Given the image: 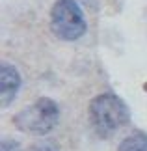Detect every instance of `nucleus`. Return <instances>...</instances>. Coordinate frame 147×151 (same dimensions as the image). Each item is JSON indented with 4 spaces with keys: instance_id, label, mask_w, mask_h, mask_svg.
Segmentation results:
<instances>
[{
    "instance_id": "nucleus-5",
    "label": "nucleus",
    "mask_w": 147,
    "mask_h": 151,
    "mask_svg": "<svg viewBox=\"0 0 147 151\" xmlns=\"http://www.w3.org/2000/svg\"><path fill=\"white\" fill-rule=\"evenodd\" d=\"M117 151H147V134H143V132L128 134L119 144Z\"/></svg>"
},
{
    "instance_id": "nucleus-4",
    "label": "nucleus",
    "mask_w": 147,
    "mask_h": 151,
    "mask_svg": "<svg viewBox=\"0 0 147 151\" xmlns=\"http://www.w3.org/2000/svg\"><path fill=\"white\" fill-rule=\"evenodd\" d=\"M22 86V77L13 63L4 62L0 65V101H2V108L9 106L13 99L17 97Z\"/></svg>"
},
{
    "instance_id": "nucleus-3",
    "label": "nucleus",
    "mask_w": 147,
    "mask_h": 151,
    "mask_svg": "<svg viewBox=\"0 0 147 151\" xmlns=\"http://www.w3.org/2000/svg\"><path fill=\"white\" fill-rule=\"evenodd\" d=\"M50 30L62 41H76L84 36L87 21L76 0H56L50 9Z\"/></svg>"
},
{
    "instance_id": "nucleus-2",
    "label": "nucleus",
    "mask_w": 147,
    "mask_h": 151,
    "mask_svg": "<svg viewBox=\"0 0 147 151\" xmlns=\"http://www.w3.org/2000/svg\"><path fill=\"white\" fill-rule=\"evenodd\" d=\"M58 121H60V108L50 97H39L37 101H34L13 116V125L32 136L49 134L58 125Z\"/></svg>"
},
{
    "instance_id": "nucleus-6",
    "label": "nucleus",
    "mask_w": 147,
    "mask_h": 151,
    "mask_svg": "<svg viewBox=\"0 0 147 151\" xmlns=\"http://www.w3.org/2000/svg\"><path fill=\"white\" fill-rule=\"evenodd\" d=\"M32 151H60V146L52 140H43V142L36 144Z\"/></svg>"
},
{
    "instance_id": "nucleus-1",
    "label": "nucleus",
    "mask_w": 147,
    "mask_h": 151,
    "mask_svg": "<svg viewBox=\"0 0 147 151\" xmlns=\"http://www.w3.org/2000/svg\"><path fill=\"white\" fill-rule=\"evenodd\" d=\"M90 121L97 136L110 138L121 127L128 125L131 110L127 103L115 93H101L93 97L90 103Z\"/></svg>"
},
{
    "instance_id": "nucleus-7",
    "label": "nucleus",
    "mask_w": 147,
    "mask_h": 151,
    "mask_svg": "<svg viewBox=\"0 0 147 151\" xmlns=\"http://www.w3.org/2000/svg\"><path fill=\"white\" fill-rule=\"evenodd\" d=\"M21 149V144L11 140V138H6L2 140V151H19Z\"/></svg>"
}]
</instances>
